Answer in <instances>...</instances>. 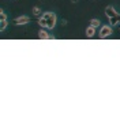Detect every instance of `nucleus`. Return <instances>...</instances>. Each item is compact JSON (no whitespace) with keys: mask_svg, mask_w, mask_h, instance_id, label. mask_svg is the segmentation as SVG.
<instances>
[{"mask_svg":"<svg viewBox=\"0 0 120 120\" xmlns=\"http://www.w3.org/2000/svg\"><path fill=\"white\" fill-rule=\"evenodd\" d=\"M119 12L116 11V8L113 7V6H106L105 7V15H106V18L109 19V18H112L115 15H117Z\"/></svg>","mask_w":120,"mask_h":120,"instance_id":"6","label":"nucleus"},{"mask_svg":"<svg viewBox=\"0 0 120 120\" xmlns=\"http://www.w3.org/2000/svg\"><path fill=\"white\" fill-rule=\"evenodd\" d=\"M31 12H33V15H34V16H38V18L42 15V11H41V8H40V7H33Z\"/></svg>","mask_w":120,"mask_h":120,"instance_id":"9","label":"nucleus"},{"mask_svg":"<svg viewBox=\"0 0 120 120\" xmlns=\"http://www.w3.org/2000/svg\"><path fill=\"white\" fill-rule=\"evenodd\" d=\"M90 25L94 26V27H100V26H101V22H100V19L93 18V19H90Z\"/></svg>","mask_w":120,"mask_h":120,"instance_id":"10","label":"nucleus"},{"mask_svg":"<svg viewBox=\"0 0 120 120\" xmlns=\"http://www.w3.org/2000/svg\"><path fill=\"white\" fill-rule=\"evenodd\" d=\"M57 23V16L52 11H46L38 18V25L44 29H53Z\"/></svg>","mask_w":120,"mask_h":120,"instance_id":"1","label":"nucleus"},{"mask_svg":"<svg viewBox=\"0 0 120 120\" xmlns=\"http://www.w3.org/2000/svg\"><path fill=\"white\" fill-rule=\"evenodd\" d=\"M67 23H68V21H67V19H64V18L61 19V25H63V26H66Z\"/></svg>","mask_w":120,"mask_h":120,"instance_id":"11","label":"nucleus"},{"mask_svg":"<svg viewBox=\"0 0 120 120\" xmlns=\"http://www.w3.org/2000/svg\"><path fill=\"white\" fill-rule=\"evenodd\" d=\"M117 26H119V30H120V23H119V25H117Z\"/></svg>","mask_w":120,"mask_h":120,"instance_id":"13","label":"nucleus"},{"mask_svg":"<svg viewBox=\"0 0 120 120\" xmlns=\"http://www.w3.org/2000/svg\"><path fill=\"white\" fill-rule=\"evenodd\" d=\"M29 22H30V18L27 15H21V16H18V18L14 19V23L16 26H23V25H27Z\"/></svg>","mask_w":120,"mask_h":120,"instance_id":"4","label":"nucleus"},{"mask_svg":"<svg viewBox=\"0 0 120 120\" xmlns=\"http://www.w3.org/2000/svg\"><path fill=\"white\" fill-rule=\"evenodd\" d=\"M119 23H120V14L115 15L112 18H109V25H111V26H117Z\"/></svg>","mask_w":120,"mask_h":120,"instance_id":"8","label":"nucleus"},{"mask_svg":"<svg viewBox=\"0 0 120 120\" xmlns=\"http://www.w3.org/2000/svg\"><path fill=\"white\" fill-rule=\"evenodd\" d=\"M113 34V30H112V26L111 25H104L100 27V31H98V37L101 40H105V38L111 37Z\"/></svg>","mask_w":120,"mask_h":120,"instance_id":"2","label":"nucleus"},{"mask_svg":"<svg viewBox=\"0 0 120 120\" xmlns=\"http://www.w3.org/2000/svg\"><path fill=\"white\" fill-rule=\"evenodd\" d=\"M38 38H41V40H55V36H51L44 27H41V29L38 30Z\"/></svg>","mask_w":120,"mask_h":120,"instance_id":"5","label":"nucleus"},{"mask_svg":"<svg viewBox=\"0 0 120 120\" xmlns=\"http://www.w3.org/2000/svg\"><path fill=\"white\" fill-rule=\"evenodd\" d=\"M85 33H86V37H87V38L94 37V36H96V33H97V27H94V26H91V25H90V26L86 27V31H85Z\"/></svg>","mask_w":120,"mask_h":120,"instance_id":"7","label":"nucleus"},{"mask_svg":"<svg viewBox=\"0 0 120 120\" xmlns=\"http://www.w3.org/2000/svg\"><path fill=\"white\" fill-rule=\"evenodd\" d=\"M71 1H72V3H78V1H79V0H71Z\"/></svg>","mask_w":120,"mask_h":120,"instance_id":"12","label":"nucleus"},{"mask_svg":"<svg viewBox=\"0 0 120 120\" xmlns=\"http://www.w3.org/2000/svg\"><path fill=\"white\" fill-rule=\"evenodd\" d=\"M8 25V21H7V14L1 10L0 11V31L3 33L4 30H6V27H7Z\"/></svg>","mask_w":120,"mask_h":120,"instance_id":"3","label":"nucleus"}]
</instances>
